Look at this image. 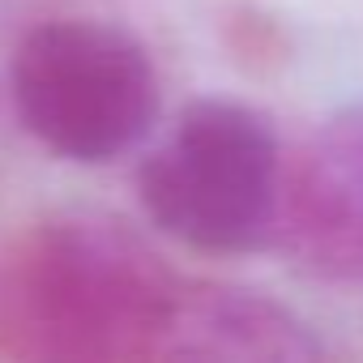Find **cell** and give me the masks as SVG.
Listing matches in <instances>:
<instances>
[{
  "label": "cell",
  "mask_w": 363,
  "mask_h": 363,
  "mask_svg": "<svg viewBox=\"0 0 363 363\" xmlns=\"http://www.w3.org/2000/svg\"><path fill=\"white\" fill-rule=\"evenodd\" d=\"M145 218L210 257L274 244L282 150L274 124L240 99H193L137 171Z\"/></svg>",
  "instance_id": "7a4b0ae2"
},
{
  "label": "cell",
  "mask_w": 363,
  "mask_h": 363,
  "mask_svg": "<svg viewBox=\"0 0 363 363\" xmlns=\"http://www.w3.org/2000/svg\"><path fill=\"white\" fill-rule=\"evenodd\" d=\"M9 94L43 150L86 167L137 150L158 120V73L145 43L99 18L26 30L9 60Z\"/></svg>",
  "instance_id": "3957f363"
},
{
  "label": "cell",
  "mask_w": 363,
  "mask_h": 363,
  "mask_svg": "<svg viewBox=\"0 0 363 363\" xmlns=\"http://www.w3.org/2000/svg\"><path fill=\"white\" fill-rule=\"evenodd\" d=\"M274 240L312 278H363V99L337 107L282 171Z\"/></svg>",
  "instance_id": "277c9868"
},
{
  "label": "cell",
  "mask_w": 363,
  "mask_h": 363,
  "mask_svg": "<svg viewBox=\"0 0 363 363\" xmlns=\"http://www.w3.org/2000/svg\"><path fill=\"white\" fill-rule=\"evenodd\" d=\"M320 354H325V342L316 337V329L295 308L278 303L274 295L184 278L158 359L303 363Z\"/></svg>",
  "instance_id": "5b68a950"
},
{
  "label": "cell",
  "mask_w": 363,
  "mask_h": 363,
  "mask_svg": "<svg viewBox=\"0 0 363 363\" xmlns=\"http://www.w3.org/2000/svg\"><path fill=\"white\" fill-rule=\"evenodd\" d=\"M179 286L184 278L120 214L56 210L0 248V354L158 359Z\"/></svg>",
  "instance_id": "6da1fadb"
}]
</instances>
